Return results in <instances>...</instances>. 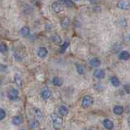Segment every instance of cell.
I'll return each mask as SVG.
<instances>
[{
  "mask_svg": "<svg viewBox=\"0 0 130 130\" xmlns=\"http://www.w3.org/2000/svg\"><path fill=\"white\" fill-rule=\"evenodd\" d=\"M51 120L53 122V126H54V128L56 130H59L62 128V124H63V119L62 117L59 116L57 114L53 113L51 115Z\"/></svg>",
  "mask_w": 130,
  "mask_h": 130,
  "instance_id": "1",
  "label": "cell"
},
{
  "mask_svg": "<svg viewBox=\"0 0 130 130\" xmlns=\"http://www.w3.org/2000/svg\"><path fill=\"white\" fill-rule=\"evenodd\" d=\"M93 98L90 95L87 94V95L84 96L82 102H81V106H82L83 108H87L89 107H90V106L93 104Z\"/></svg>",
  "mask_w": 130,
  "mask_h": 130,
  "instance_id": "2",
  "label": "cell"
},
{
  "mask_svg": "<svg viewBox=\"0 0 130 130\" xmlns=\"http://www.w3.org/2000/svg\"><path fill=\"white\" fill-rule=\"evenodd\" d=\"M18 96H19V91L18 89H11L9 90L7 93V97L8 99L11 101H15L18 99Z\"/></svg>",
  "mask_w": 130,
  "mask_h": 130,
  "instance_id": "3",
  "label": "cell"
},
{
  "mask_svg": "<svg viewBox=\"0 0 130 130\" xmlns=\"http://www.w3.org/2000/svg\"><path fill=\"white\" fill-rule=\"evenodd\" d=\"M117 7L122 10H129L130 9V3L126 0H121L117 3Z\"/></svg>",
  "mask_w": 130,
  "mask_h": 130,
  "instance_id": "4",
  "label": "cell"
},
{
  "mask_svg": "<svg viewBox=\"0 0 130 130\" xmlns=\"http://www.w3.org/2000/svg\"><path fill=\"white\" fill-rule=\"evenodd\" d=\"M52 94L51 93V89H49L48 88H44L42 89V92H41V96H42V99L46 100V99H48L49 98H51Z\"/></svg>",
  "mask_w": 130,
  "mask_h": 130,
  "instance_id": "5",
  "label": "cell"
},
{
  "mask_svg": "<svg viewBox=\"0 0 130 130\" xmlns=\"http://www.w3.org/2000/svg\"><path fill=\"white\" fill-rule=\"evenodd\" d=\"M52 9L54 10L55 12L56 13H59L62 11H63V6L59 2H55L52 3Z\"/></svg>",
  "mask_w": 130,
  "mask_h": 130,
  "instance_id": "6",
  "label": "cell"
},
{
  "mask_svg": "<svg viewBox=\"0 0 130 130\" xmlns=\"http://www.w3.org/2000/svg\"><path fill=\"white\" fill-rule=\"evenodd\" d=\"M103 126L105 128H107V130H113L114 128V123L109 119H105L103 122Z\"/></svg>",
  "mask_w": 130,
  "mask_h": 130,
  "instance_id": "7",
  "label": "cell"
},
{
  "mask_svg": "<svg viewBox=\"0 0 130 130\" xmlns=\"http://www.w3.org/2000/svg\"><path fill=\"white\" fill-rule=\"evenodd\" d=\"M93 76H94L97 79H103L105 78V72L103 69H96L93 72Z\"/></svg>",
  "mask_w": 130,
  "mask_h": 130,
  "instance_id": "8",
  "label": "cell"
},
{
  "mask_svg": "<svg viewBox=\"0 0 130 130\" xmlns=\"http://www.w3.org/2000/svg\"><path fill=\"white\" fill-rule=\"evenodd\" d=\"M48 54V51L46 47H40L38 51V55L40 57V58L44 59L46 58V55Z\"/></svg>",
  "mask_w": 130,
  "mask_h": 130,
  "instance_id": "9",
  "label": "cell"
},
{
  "mask_svg": "<svg viewBox=\"0 0 130 130\" xmlns=\"http://www.w3.org/2000/svg\"><path fill=\"white\" fill-rule=\"evenodd\" d=\"M110 81H111V85L114 87H119L120 85V80L116 76H112L110 77Z\"/></svg>",
  "mask_w": 130,
  "mask_h": 130,
  "instance_id": "10",
  "label": "cell"
},
{
  "mask_svg": "<svg viewBox=\"0 0 130 130\" xmlns=\"http://www.w3.org/2000/svg\"><path fill=\"white\" fill-rule=\"evenodd\" d=\"M23 120L22 116H15L12 118V124L14 125H20L23 123Z\"/></svg>",
  "mask_w": 130,
  "mask_h": 130,
  "instance_id": "11",
  "label": "cell"
},
{
  "mask_svg": "<svg viewBox=\"0 0 130 130\" xmlns=\"http://www.w3.org/2000/svg\"><path fill=\"white\" fill-rule=\"evenodd\" d=\"M20 35H21L22 37H24V38L29 36V34H30V29H29V28L27 27V26L22 27L21 29H20Z\"/></svg>",
  "mask_w": 130,
  "mask_h": 130,
  "instance_id": "12",
  "label": "cell"
},
{
  "mask_svg": "<svg viewBox=\"0 0 130 130\" xmlns=\"http://www.w3.org/2000/svg\"><path fill=\"white\" fill-rule=\"evenodd\" d=\"M89 64L93 68H98L101 65V61L98 58H93L89 60Z\"/></svg>",
  "mask_w": 130,
  "mask_h": 130,
  "instance_id": "13",
  "label": "cell"
},
{
  "mask_svg": "<svg viewBox=\"0 0 130 130\" xmlns=\"http://www.w3.org/2000/svg\"><path fill=\"white\" fill-rule=\"evenodd\" d=\"M63 84V79L61 78L59 76H55L53 79V85H55V86H61Z\"/></svg>",
  "mask_w": 130,
  "mask_h": 130,
  "instance_id": "14",
  "label": "cell"
},
{
  "mask_svg": "<svg viewBox=\"0 0 130 130\" xmlns=\"http://www.w3.org/2000/svg\"><path fill=\"white\" fill-rule=\"evenodd\" d=\"M119 58L122 60H128L130 59V53L127 51H124L120 52Z\"/></svg>",
  "mask_w": 130,
  "mask_h": 130,
  "instance_id": "15",
  "label": "cell"
},
{
  "mask_svg": "<svg viewBox=\"0 0 130 130\" xmlns=\"http://www.w3.org/2000/svg\"><path fill=\"white\" fill-rule=\"evenodd\" d=\"M124 109L123 107H121V106H115L113 108V112L118 116L122 115V114L124 113Z\"/></svg>",
  "mask_w": 130,
  "mask_h": 130,
  "instance_id": "16",
  "label": "cell"
},
{
  "mask_svg": "<svg viewBox=\"0 0 130 130\" xmlns=\"http://www.w3.org/2000/svg\"><path fill=\"white\" fill-rule=\"evenodd\" d=\"M70 19H69L68 17H64L63 19H62V20H61L60 22V24H61V27H62L63 28H67L69 24H70Z\"/></svg>",
  "mask_w": 130,
  "mask_h": 130,
  "instance_id": "17",
  "label": "cell"
},
{
  "mask_svg": "<svg viewBox=\"0 0 130 130\" xmlns=\"http://www.w3.org/2000/svg\"><path fill=\"white\" fill-rule=\"evenodd\" d=\"M59 115H61L62 116H67L68 113V108L66 107V106H61L59 108Z\"/></svg>",
  "mask_w": 130,
  "mask_h": 130,
  "instance_id": "18",
  "label": "cell"
},
{
  "mask_svg": "<svg viewBox=\"0 0 130 130\" xmlns=\"http://www.w3.org/2000/svg\"><path fill=\"white\" fill-rule=\"evenodd\" d=\"M15 83L16 84V85L19 87H22V85H23V80L21 79V76H20L18 73H16L15 75Z\"/></svg>",
  "mask_w": 130,
  "mask_h": 130,
  "instance_id": "19",
  "label": "cell"
},
{
  "mask_svg": "<svg viewBox=\"0 0 130 130\" xmlns=\"http://www.w3.org/2000/svg\"><path fill=\"white\" fill-rule=\"evenodd\" d=\"M76 71H77V72H78L80 75H83V74H85V67L83 66L82 64L77 63V64H76Z\"/></svg>",
  "mask_w": 130,
  "mask_h": 130,
  "instance_id": "20",
  "label": "cell"
},
{
  "mask_svg": "<svg viewBox=\"0 0 130 130\" xmlns=\"http://www.w3.org/2000/svg\"><path fill=\"white\" fill-rule=\"evenodd\" d=\"M68 46H69V42H68V41H65V42H63V44L60 47L59 52L61 53V54H63V53L65 52V51L67 50V48L68 47Z\"/></svg>",
  "mask_w": 130,
  "mask_h": 130,
  "instance_id": "21",
  "label": "cell"
},
{
  "mask_svg": "<svg viewBox=\"0 0 130 130\" xmlns=\"http://www.w3.org/2000/svg\"><path fill=\"white\" fill-rule=\"evenodd\" d=\"M7 51V46L6 43L1 42L0 43V52L1 53H6Z\"/></svg>",
  "mask_w": 130,
  "mask_h": 130,
  "instance_id": "22",
  "label": "cell"
},
{
  "mask_svg": "<svg viewBox=\"0 0 130 130\" xmlns=\"http://www.w3.org/2000/svg\"><path fill=\"white\" fill-rule=\"evenodd\" d=\"M52 40L53 42H54L55 44H60L61 42H62V38H60V36L59 35H55L52 38Z\"/></svg>",
  "mask_w": 130,
  "mask_h": 130,
  "instance_id": "23",
  "label": "cell"
},
{
  "mask_svg": "<svg viewBox=\"0 0 130 130\" xmlns=\"http://www.w3.org/2000/svg\"><path fill=\"white\" fill-rule=\"evenodd\" d=\"M65 5H66L67 7H74V3H73L72 0H63V2Z\"/></svg>",
  "mask_w": 130,
  "mask_h": 130,
  "instance_id": "24",
  "label": "cell"
},
{
  "mask_svg": "<svg viewBox=\"0 0 130 130\" xmlns=\"http://www.w3.org/2000/svg\"><path fill=\"white\" fill-rule=\"evenodd\" d=\"M34 111H35V115H36L37 117H38V119H42V111H41L40 110L38 109V108H35Z\"/></svg>",
  "mask_w": 130,
  "mask_h": 130,
  "instance_id": "25",
  "label": "cell"
},
{
  "mask_svg": "<svg viewBox=\"0 0 130 130\" xmlns=\"http://www.w3.org/2000/svg\"><path fill=\"white\" fill-rule=\"evenodd\" d=\"M30 126H31V127H32V128H38V126H39V122L38 121V120H32Z\"/></svg>",
  "mask_w": 130,
  "mask_h": 130,
  "instance_id": "26",
  "label": "cell"
},
{
  "mask_svg": "<svg viewBox=\"0 0 130 130\" xmlns=\"http://www.w3.org/2000/svg\"><path fill=\"white\" fill-rule=\"evenodd\" d=\"M6 112L3 109L0 108V120H3V119H5L6 117Z\"/></svg>",
  "mask_w": 130,
  "mask_h": 130,
  "instance_id": "27",
  "label": "cell"
},
{
  "mask_svg": "<svg viewBox=\"0 0 130 130\" xmlns=\"http://www.w3.org/2000/svg\"><path fill=\"white\" fill-rule=\"evenodd\" d=\"M124 91H125L126 93H127L128 94H130V85H129V84L124 85Z\"/></svg>",
  "mask_w": 130,
  "mask_h": 130,
  "instance_id": "28",
  "label": "cell"
},
{
  "mask_svg": "<svg viewBox=\"0 0 130 130\" xmlns=\"http://www.w3.org/2000/svg\"><path fill=\"white\" fill-rule=\"evenodd\" d=\"M7 69V67L6 65H3V64H0V72H5Z\"/></svg>",
  "mask_w": 130,
  "mask_h": 130,
  "instance_id": "29",
  "label": "cell"
},
{
  "mask_svg": "<svg viewBox=\"0 0 130 130\" xmlns=\"http://www.w3.org/2000/svg\"><path fill=\"white\" fill-rule=\"evenodd\" d=\"M89 1L90 3H95L97 2V0H89Z\"/></svg>",
  "mask_w": 130,
  "mask_h": 130,
  "instance_id": "30",
  "label": "cell"
},
{
  "mask_svg": "<svg viewBox=\"0 0 130 130\" xmlns=\"http://www.w3.org/2000/svg\"><path fill=\"white\" fill-rule=\"evenodd\" d=\"M128 125L130 126V116L128 117Z\"/></svg>",
  "mask_w": 130,
  "mask_h": 130,
  "instance_id": "31",
  "label": "cell"
},
{
  "mask_svg": "<svg viewBox=\"0 0 130 130\" xmlns=\"http://www.w3.org/2000/svg\"><path fill=\"white\" fill-rule=\"evenodd\" d=\"M2 83H3V82H2V80H0V85H2Z\"/></svg>",
  "mask_w": 130,
  "mask_h": 130,
  "instance_id": "32",
  "label": "cell"
},
{
  "mask_svg": "<svg viewBox=\"0 0 130 130\" xmlns=\"http://www.w3.org/2000/svg\"><path fill=\"white\" fill-rule=\"evenodd\" d=\"M59 1H60V2H63V0H59Z\"/></svg>",
  "mask_w": 130,
  "mask_h": 130,
  "instance_id": "33",
  "label": "cell"
},
{
  "mask_svg": "<svg viewBox=\"0 0 130 130\" xmlns=\"http://www.w3.org/2000/svg\"><path fill=\"white\" fill-rule=\"evenodd\" d=\"M20 130H26V129H24V128H23V129H20Z\"/></svg>",
  "mask_w": 130,
  "mask_h": 130,
  "instance_id": "34",
  "label": "cell"
},
{
  "mask_svg": "<svg viewBox=\"0 0 130 130\" xmlns=\"http://www.w3.org/2000/svg\"><path fill=\"white\" fill-rule=\"evenodd\" d=\"M76 1H79V0H76Z\"/></svg>",
  "mask_w": 130,
  "mask_h": 130,
  "instance_id": "35",
  "label": "cell"
},
{
  "mask_svg": "<svg viewBox=\"0 0 130 130\" xmlns=\"http://www.w3.org/2000/svg\"><path fill=\"white\" fill-rule=\"evenodd\" d=\"M129 39H130V35H129Z\"/></svg>",
  "mask_w": 130,
  "mask_h": 130,
  "instance_id": "36",
  "label": "cell"
},
{
  "mask_svg": "<svg viewBox=\"0 0 130 130\" xmlns=\"http://www.w3.org/2000/svg\"><path fill=\"white\" fill-rule=\"evenodd\" d=\"M88 130H91V129H88Z\"/></svg>",
  "mask_w": 130,
  "mask_h": 130,
  "instance_id": "37",
  "label": "cell"
}]
</instances>
